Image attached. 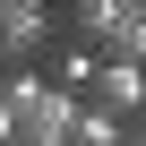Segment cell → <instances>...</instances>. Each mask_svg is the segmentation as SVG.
I'll return each instance as SVG.
<instances>
[{
  "mask_svg": "<svg viewBox=\"0 0 146 146\" xmlns=\"http://www.w3.org/2000/svg\"><path fill=\"white\" fill-rule=\"evenodd\" d=\"M129 17H146V0H69V43H86V52L103 60Z\"/></svg>",
  "mask_w": 146,
  "mask_h": 146,
  "instance_id": "6da1fadb",
  "label": "cell"
},
{
  "mask_svg": "<svg viewBox=\"0 0 146 146\" xmlns=\"http://www.w3.org/2000/svg\"><path fill=\"white\" fill-rule=\"evenodd\" d=\"M86 103H95V112H112V120H137V112H146V69H129V60H95Z\"/></svg>",
  "mask_w": 146,
  "mask_h": 146,
  "instance_id": "7a4b0ae2",
  "label": "cell"
},
{
  "mask_svg": "<svg viewBox=\"0 0 146 146\" xmlns=\"http://www.w3.org/2000/svg\"><path fill=\"white\" fill-rule=\"evenodd\" d=\"M43 43H52L43 0H35V9H0V69H35V60H43Z\"/></svg>",
  "mask_w": 146,
  "mask_h": 146,
  "instance_id": "3957f363",
  "label": "cell"
},
{
  "mask_svg": "<svg viewBox=\"0 0 146 146\" xmlns=\"http://www.w3.org/2000/svg\"><path fill=\"white\" fill-rule=\"evenodd\" d=\"M69 146H120V120L95 112V103H78V112H69Z\"/></svg>",
  "mask_w": 146,
  "mask_h": 146,
  "instance_id": "277c9868",
  "label": "cell"
},
{
  "mask_svg": "<svg viewBox=\"0 0 146 146\" xmlns=\"http://www.w3.org/2000/svg\"><path fill=\"white\" fill-rule=\"evenodd\" d=\"M0 9H35V0H0Z\"/></svg>",
  "mask_w": 146,
  "mask_h": 146,
  "instance_id": "5b68a950",
  "label": "cell"
},
{
  "mask_svg": "<svg viewBox=\"0 0 146 146\" xmlns=\"http://www.w3.org/2000/svg\"><path fill=\"white\" fill-rule=\"evenodd\" d=\"M137 129H146V112H137Z\"/></svg>",
  "mask_w": 146,
  "mask_h": 146,
  "instance_id": "8992f818",
  "label": "cell"
}]
</instances>
